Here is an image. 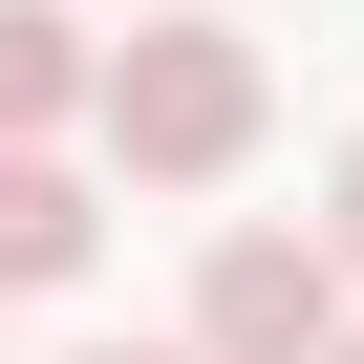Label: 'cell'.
Segmentation results:
<instances>
[{"instance_id": "6", "label": "cell", "mask_w": 364, "mask_h": 364, "mask_svg": "<svg viewBox=\"0 0 364 364\" xmlns=\"http://www.w3.org/2000/svg\"><path fill=\"white\" fill-rule=\"evenodd\" d=\"M86 364H193V343H86Z\"/></svg>"}, {"instance_id": "2", "label": "cell", "mask_w": 364, "mask_h": 364, "mask_svg": "<svg viewBox=\"0 0 364 364\" xmlns=\"http://www.w3.org/2000/svg\"><path fill=\"white\" fill-rule=\"evenodd\" d=\"M321 343H343L321 236H215L193 257V364H321Z\"/></svg>"}, {"instance_id": "3", "label": "cell", "mask_w": 364, "mask_h": 364, "mask_svg": "<svg viewBox=\"0 0 364 364\" xmlns=\"http://www.w3.org/2000/svg\"><path fill=\"white\" fill-rule=\"evenodd\" d=\"M86 257H107V193L65 150H0V300H65Z\"/></svg>"}, {"instance_id": "7", "label": "cell", "mask_w": 364, "mask_h": 364, "mask_svg": "<svg viewBox=\"0 0 364 364\" xmlns=\"http://www.w3.org/2000/svg\"><path fill=\"white\" fill-rule=\"evenodd\" d=\"M321 364H364V321H343V343H321Z\"/></svg>"}, {"instance_id": "4", "label": "cell", "mask_w": 364, "mask_h": 364, "mask_svg": "<svg viewBox=\"0 0 364 364\" xmlns=\"http://www.w3.org/2000/svg\"><path fill=\"white\" fill-rule=\"evenodd\" d=\"M86 86H107V43L65 22V0H0V150H43V129H86Z\"/></svg>"}, {"instance_id": "1", "label": "cell", "mask_w": 364, "mask_h": 364, "mask_svg": "<svg viewBox=\"0 0 364 364\" xmlns=\"http://www.w3.org/2000/svg\"><path fill=\"white\" fill-rule=\"evenodd\" d=\"M257 43L236 22H193V0H150V22L107 43V86H86V129H107V171H129V193H215V171L257 150Z\"/></svg>"}, {"instance_id": "5", "label": "cell", "mask_w": 364, "mask_h": 364, "mask_svg": "<svg viewBox=\"0 0 364 364\" xmlns=\"http://www.w3.org/2000/svg\"><path fill=\"white\" fill-rule=\"evenodd\" d=\"M321 279H364V129H343V171H321Z\"/></svg>"}]
</instances>
